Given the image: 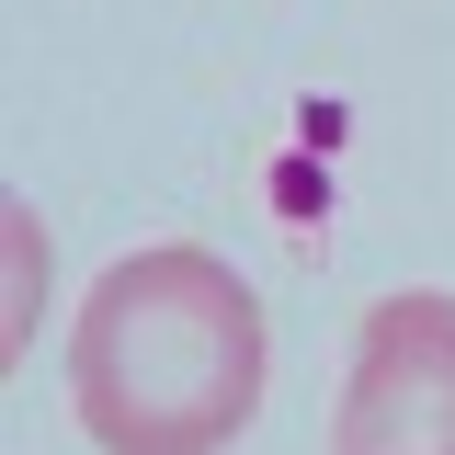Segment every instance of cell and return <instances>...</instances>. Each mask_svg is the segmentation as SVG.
<instances>
[{
	"label": "cell",
	"instance_id": "2",
	"mask_svg": "<svg viewBox=\"0 0 455 455\" xmlns=\"http://www.w3.org/2000/svg\"><path fill=\"white\" fill-rule=\"evenodd\" d=\"M331 455H455V296H376L364 307Z\"/></svg>",
	"mask_w": 455,
	"mask_h": 455
},
{
	"label": "cell",
	"instance_id": "1",
	"mask_svg": "<svg viewBox=\"0 0 455 455\" xmlns=\"http://www.w3.org/2000/svg\"><path fill=\"white\" fill-rule=\"evenodd\" d=\"M68 398L103 455H228L262 410L251 274H228L194 239L125 251L68 331Z\"/></svg>",
	"mask_w": 455,
	"mask_h": 455
}]
</instances>
